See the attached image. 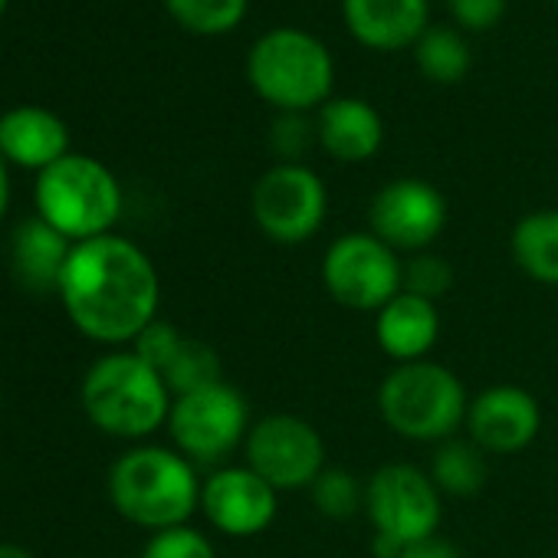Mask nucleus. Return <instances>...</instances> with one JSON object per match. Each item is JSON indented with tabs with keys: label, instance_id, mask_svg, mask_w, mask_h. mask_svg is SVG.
Instances as JSON below:
<instances>
[{
	"label": "nucleus",
	"instance_id": "f257e3e1",
	"mask_svg": "<svg viewBox=\"0 0 558 558\" xmlns=\"http://www.w3.org/2000/svg\"><path fill=\"white\" fill-rule=\"evenodd\" d=\"M57 296L70 323L93 342H135L158 319L161 283L151 256L116 233L73 243Z\"/></svg>",
	"mask_w": 558,
	"mask_h": 558
},
{
	"label": "nucleus",
	"instance_id": "f03ea898",
	"mask_svg": "<svg viewBox=\"0 0 558 558\" xmlns=\"http://www.w3.org/2000/svg\"><path fill=\"white\" fill-rule=\"evenodd\" d=\"M250 89L279 112H319L332 99L336 60L329 47L303 27H272L246 53Z\"/></svg>",
	"mask_w": 558,
	"mask_h": 558
},
{
	"label": "nucleus",
	"instance_id": "7ed1b4c3",
	"mask_svg": "<svg viewBox=\"0 0 558 558\" xmlns=\"http://www.w3.org/2000/svg\"><path fill=\"white\" fill-rule=\"evenodd\" d=\"M109 499L116 512L142 529L187 525L201 506V483L191 460L165 447H135L109 470Z\"/></svg>",
	"mask_w": 558,
	"mask_h": 558
},
{
	"label": "nucleus",
	"instance_id": "20e7f679",
	"mask_svg": "<svg viewBox=\"0 0 558 558\" xmlns=\"http://www.w3.org/2000/svg\"><path fill=\"white\" fill-rule=\"evenodd\" d=\"M86 417L109 437L138 440L168 424L171 391L135 352H109L96 359L80 388Z\"/></svg>",
	"mask_w": 558,
	"mask_h": 558
},
{
	"label": "nucleus",
	"instance_id": "39448f33",
	"mask_svg": "<svg viewBox=\"0 0 558 558\" xmlns=\"http://www.w3.org/2000/svg\"><path fill=\"white\" fill-rule=\"evenodd\" d=\"M34 204L37 217L83 243L112 230L122 214V187L102 161L70 151L37 174Z\"/></svg>",
	"mask_w": 558,
	"mask_h": 558
},
{
	"label": "nucleus",
	"instance_id": "423d86ee",
	"mask_svg": "<svg viewBox=\"0 0 558 558\" xmlns=\"http://www.w3.org/2000/svg\"><path fill=\"white\" fill-rule=\"evenodd\" d=\"M463 381L437 362H408L388 372L378 388V411L385 424L408 440H450L466 421Z\"/></svg>",
	"mask_w": 558,
	"mask_h": 558
},
{
	"label": "nucleus",
	"instance_id": "0eeeda50",
	"mask_svg": "<svg viewBox=\"0 0 558 558\" xmlns=\"http://www.w3.org/2000/svg\"><path fill=\"white\" fill-rule=\"evenodd\" d=\"M256 227L272 243H306L326 220L329 194L323 178L303 161H279L266 168L250 194Z\"/></svg>",
	"mask_w": 558,
	"mask_h": 558
},
{
	"label": "nucleus",
	"instance_id": "6e6552de",
	"mask_svg": "<svg viewBox=\"0 0 558 558\" xmlns=\"http://www.w3.org/2000/svg\"><path fill=\"white\" fill-rule=\"evenodd\" d=\"M168 430L178 453L197 463H217L233 453L240 440H246L250 408L233 385L217 381L174 398Z\"/></svg>",
	"mask_w": 558,
	"mask_h": 558
},
{
	"label": "nucleus",
	"instance_id": "1a4fd4ad",
	"mask_svg": "<svg viewBox=\"0 0 558 558\" xmlns=\"http://www.w3.org/2000/svg\"><path fill=\"white\" fill-rule=\"evenodd\" d=\"M401 266L398 253L368 233L339 236L323 259V283L329 296L355 313H378L401 293Z\"/></svg>",
	"mask_w": 558,
	"mask_h": 558
},
{
	"label": "nucleus",
	"instance_id": "9d476101",
	"mask_svg": "<svg viewBox=\"0 0 558 558\" xmlns=\"http://www.w3.org/2000/svg\"><path fill=\"white\" fill-rule=\"evenodd\" d=\"M246 466L279 489H310L326 470V444L319 430L296 414L259 417L246 440Z\"/></svg>",
	"mask_w": 558,
	"mask_h": 558
},
{
	"label": "nucleus",
	"instance_id": "9b49d317",
	"mask_svg": "<svg viewBox=\"0 0 558 558\" xmlns=\"http://www.w3.org/2000/svg\"><path fill=\"white\" fill-rule=\"evenodd\" d=\"M365 509L375 522V535L398 542L401 548L437 535L440 525V489L411 463H385L365 486Z\"/></svg>",
	"mask_w": 558,
	"mask_h": 558
},
{
	"label": "nucleus",
	"instance_id": "f8f14e48",
	"mask_svg": "<svg viewBox=\"0 0 558 558\" xmlns=\"http://www.w3.org/2000/svg\"><path fill=\"white\" fill-rule=\"evenodd\" d=\"M368 223L395 253H421L444 233L447 201L430 181L398 178L372 197Z\"/></svg>",
	"mask_w": 558,
	"mask_h": 558
},
{
	"label": "nucleus",
	"instance_id": "ddd939ff",
	"mask_svg": "<svg viewBox=\"0 0 558 558\" xmlns=\"http://www.w3.org/2000/svg\"><path fill=\"white\" fill-rule=\"evenodd\" d=\"M207 522L233 538H250L276 519V489L250 466H223L201 486Z\"/></svg>",
	"mask_w": 558,
	"mask_h": 558
},
{
	"label": "nucleus",
	"instance_id": "4468645a",
	"mask_svg": "<svg viewBox=\"0 0 558 558\" xmlns=\"http://www.w3.org/2000/svg\"><path fill=\"white\" fill-rule=\"evenodd\" d=\"M463 427L483 453H519L538 437L542 411L525 388L493 385L470 401Z\"/></svg>",
	"mask_w": 558,
	"mask_h": 558
},
{
	"label": "nucleus",
	"instance_id": "2eb2a0df",
	"mask_svg": "<svg viewBox=\"0 0 558 558\" xmlns=\"http://www.w3.org/2000/svg\"><path fill=\"white\" fill-rule=\"evenodd\" d=\"M342 21L352 40L375 53L414 50L430 27L427 0H342Z\"/></svg>",
	"mask_w": 558,
	"mask_h": 558
},
{
	"label": "nucleus",
	"instance_id": "dca6fc26",
	"mask_svg": "<svg viewBox=\"0 0 558 558\" xmlns=\"http://www.w3.org/2000/svg\"><path fill=\"white\" fill-rule=\"evenodd\" d=\"M316 142L329 158L342 165H362L381 151L385 122L372 102L359 96H332L316 112Z\"/></svg>",
	"mask_w": 558,
	"mask_h": 558
},
{
	"label": "nucleus",
	"instance_id": "f3484780",
	"mask_svg": "<svg viewBox=\"0 0 558 558\" xmlns=\"http://www.w3.org/2000/svg\"><path fill=\"white\" fill-rule=\"evenodd\" d=\"M0 155L40 174L70 155V129L44 106H17L0 116Z\"/></svg>",
	"mask_w": 558,
	"mask_h": 558
},
{
	"label": "nucleus",
	"instance_id": "a211bd4d",
	"mask_svg": "<svg viewBox=\"0 0 558 558\" xmlns=\"http://www.w3.org/2000/svg\"><path fill=\"white\" fill-rule=\"evenodd\" d=\"M440 336V313L437 303L414 296V293H398L391 303L378 310L375 319V339L388 359L398 365L408 362H424L427 352L437 345Z\"/></svg>",
	"mask_w": 558,
	"mask_h": 558
},
{
	"label": "nucleus",
	"instance_id": "6ab92c4d",
	"mask_svg": "<svg viewBox=\"0 0 558 558\" xmlns=\"http://www.w3.org/2000/svg\"><path fill=\"white\" fill-rule=\"evenodd\" d=\"M73 253V240L50 227L44 217H27L11 236V266L17 283L31 293H47L60 287L63 266Z\"/></svg>",
	"mask_w": 558,
	"mask_h": 558
},
{
	"label": "nucleus",
	"instance_id": "aec40b11",
	"mask_svg": "<svg viewBox=\"0 0 558 558\" xmlns=\"http://www.w3.org/2000/svg\"><path fill=\"white\" fill-rule=\"evenodd\" d=\"M512 256L525 276L558 287V210L525 214L512 230Z\"/></svg>",
	"mask_w": 558,
	"mask_h": 558
},
{
	"label": "nucleus",
	"instance_id": "412c9836",
	"mask_svg": "<svg viewBox=\"0 0 558 558\" xmlns=\"http://www.w3.org/2000/svg\"><path fill=\"white\" fill-rule=\"evenodd\" d=\"M411 53L421 76L437 86H453L466 80L473 66V50L460 27H427V34L414 44Z\"/></svg>",
	"mask_w": 558,
	"mask_h": 558
},
{
	"label": "nucleus",
	"instance_id": "4be33fe9",
	"mask_svg": "<svg viewBox=\"0 0 558 558\" xmlns=\"http://www.w3.org/2000/svg\"><path fill=\"white\" fill-rule=\"evenodd\" d=\"M430 480L440 493L473 496L486 483V453L473 440H444L430 463Z\"/></svg>",
	"mask_w": 558,
	"mask_h": 558
},
{
	"label": "nucleus",
	"instance_id": "5701e85b",
	"mask_svg": "<svg viewBox=\"0 0 558 558\" xmlns=\"http://www.w3.org/2000/svg\"><path fill=\"white\" fill-rule=\"evenodd\" d=\"M168 14L197 37H220L243 24L250 0H165Z\"/></svg>",
	"mask_w": 558,
	"mask_h": 558
},
{
	"label": "nucleus",
	"instance_id": "b1692460",
	"mask_svg": "<svg viewBox=\"0 0 558 558\" xmlns=\"http://www.w3.org/2000/svg\"><path fill=\"white\" fill-rule=\"evenodd\" d=\"M161 378H165V385H168V391L174 398L223 381L220 378V359H217V352L207 342H197V339H187V336H184L181 349L174 352V359L165 365Z\"/></svg>",
	"mask_w": 558,
	"mask_h": 558
},
{
	"label": "nucleus",
	"instance_id": "393cba45",
	"mask_svg": "<svg viewBox=\"0 0 558 558\" xmlns=\"http://www.w3.org/2000/svg\"><path fill=\"white\" fill-rule=\"evenodd\" d=\"M310 489L316 509L329 519H349L365 506V489L349 470H323Z\"/></svg>",
	"mask_w": 558,
	"mask_h": 558
},
{
	"label": "nucleus",
	"instance_id": "a878e982",
	"mask_svg": "<svg viewBox=\"0 0 558 558\" xmlns=\"http://www.w3.org/2000/svg\"><path fill=\"white\" fill-rule=\"evenodd\" d=\"M450 287H453V269L437 253H414L401 266V290L404 293H414V296L437 303Z\"/></svg>",
	"mask_w": 558,
	"mask_h": 558
},
{
	"label": "nucleus",
	"instance_id": "bb28decb",
	"mask_svg": "<svg viewBox=\"0 0 558 558\" xmlns=\"http://www.w3.org/2000/svg\"><path fill=\"white\" fill-rule=\"evenodd\" d=\"M138 558H217V555L207 535L187 525H174V529L155 532Z\"/></svg>",
	"mask_w": 558,
	"mask_h": 558
},
{
	"label": "nucleus",
	"instance_id": "cd10ccee",
	"mask_svg": "<svg viewBox=\"0 0 558 558\" xmlns=\"http://www.w3.org/2000/svg\"><path fill=\"white\" fill-rule=\"evenodd\" d=\"M269 142H272L279 161H300L306 155V148L316 142V122H306V116H300V112H279Z\"/></svg>",
	"mask_w": 558,
	"mask_h": 558
},
{
	"label": "nucleus",
	"instance_id": "c85d7f7f",
	"mask_svg": "<svg viewBox=\"0 0 558 558\" xmlns=\"http://www.w3.org/2000/svg\"><path fill=\"white\" fill-rule=\"evenodd\" d=\"M181 342H184V336H181L171 323L155 319V323L145 326L142 336L132 342V352H135L142 362H148L155 372H165V365L174 359V352L181 349Z\"/></svg>",
	"mask_w": 558,
	"mask_h": 558
},
{
	"label": "nucleus",
	"instance_id": "c756f323",
	"mask_svg": "<svg viewBox=\"0 0 558 558\" xmlns=\"http://www.w3.org/2000/svg\"><path fill=\"white\" fill-rule=\"evenodd\" d=\"M509 0H447V11L460 31L470 34H486L506 17Z\"/></svg>",
	"mask_w": 558,
	"mask_h": 558
},
{
	"label": "nucleus",
	"instance_id": "7c9ffc66",
	"mask_svg": "<svg viewBox=\"0 0 558 558\" xmlns=\"http://www.w3.org/2000/svg\"><path fill=\"white\" fill-rule=\"evenodd\" d=\"M398 558H463V555H460V548L453 542H447L440 535H427V538H417V542L404 545Z\"/></svg>",
	"mask_w": 558,
	"mask_h": 558
},
{
	"label": "nucleus",
	"instance_id": "2f4dec72",
	"mask_svg": "<svg viewBox=\"0 0 558 558\" xmlns=\"http://www.w3.org/2000/svg\"><path fill=\"white\" fill-rule=\"evenodd\" d=\"M8 207H11V174H8L4 155H0V220H4Z\"/></svg>",
	"mask_w": 558,
	"mask_h": 558
},
{
	"label": "nucleus",
	"instance_id": "473e14b6",
	"mask_svg": "<svg viewBox=\"0 0 558 558\" xmlns=\"http://www.w3.org/2000/svg\"><path fill=\"white\" fill-rule=\"evenodd\" d=\"M0 558H34L27 548L21 545H11V542H0Z\"/></svg>",
	"mask_w": 558,
	"mask_h": 558
},
{
	"label": "nucleus",
	"instance_id": "72a5a7b5",
	"mask_svg": "<svg viewBox=\"0 0 558 558\" xmlns=\"http://www.w3.org/2000/svg\"><path fill=\"white\" fill-rule=\"evenodd\" d=\"M8 4H11V0H0V14H4V11H8Z\"/></svg>",
	"mask_w": 558,
	"mask_h": 558
},
{
	"label": "nucleus",
	"instance_id": "f704fd0d",
	"mask_svg": "<svg viewBox=\"0 0 558 558\" xmlns=\"http://www.w3.org/2000/svg\"><path fill=\"white\" fill-rule=\"evenodd\" d=\"M555 8H558V0H555Z\"/></svg>",
	"mask_w": 558,
	"mask_h": 558
}]
</instances>
